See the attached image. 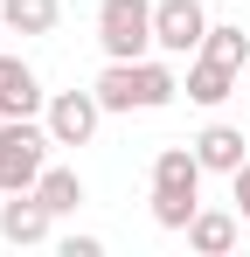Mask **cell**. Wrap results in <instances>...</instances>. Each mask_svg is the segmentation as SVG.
Listing matches in <instances>:
<instances>
[{"label":"cell","mask_w":250,"mask_h":257,"mask_svg":"<svg viewBox=\"0 0 250 257\" xmlns=\"http://www.w3.org/2000/svg\"><path fill=\"white\" fill-rule=\"evenodd\" d=\"M56 14H63V0H0V21L14 35H49Z\"/></svg>","instance_id":"12"},{"label":"cell","mask_w":250,"mask_h":257,"mask_svg":"<svg viewBox=\"0 0 250 257\" xmlns=\"http://www.w3.org/2000/svg\"><path fill=\"white\" fill-rule=\"evenodd\" d=\"M202 160H195V146H160L153 153V195H202Z\"/></svg>","instance_id":"7"},{"label":"cell","mask_w":250,"mask_h":257,"mask_svg":"<svg viewBox=\"0 0 250 257\" xmlns=\"http://www.w3.org/2000/svg\"><path fill=\"white\" fill-rule=\"evenodd\" d=\"M97 118H104V104H97V90H56L49 97V139L56 146H83L90 132H97Z\"/></svg>","instance_id":"5"},{"label":"cell","mask_w":250,"mask_h":257,"mask_svg":"<svg viewBox=\"0 0 250 257\" xmlns=\"http://www.w3.org/2000/svg\"><path fill=\"white\" fill-rule=\"evenodd\" d=\"M195 209H202L195 195H153V222H160V229H188Z\"/></svg>","instance_id":"15"},{"label":"cell","mask_w":250,"mask_h":257,"mask_svg":"<svg viewBox=\"0 0 250 257\" xmlns=\"http://www.w3.org/2000/svg\"><path fill=\"white\" fill-rule=\"evenodd\" d=\"M202 56L229 63V70H243V63H250V35H243V28H215V21H208V42H202Z\"/></svg>","instance_id":"14"},{"label":"cell","mask_w":250,"mask_h":257,"mask_svg":"<svg viewBox=\"0 0 250 257\" xmlns=\"http://www.w3.org/2000/svg\"><path fill=\"white\" fill-rule=\"evenodd\" d=\"M97 42L111 63H139L153 49V0H97Z\"/></svg>","instance_id":"3"},{"label":"cell","mask_w":250,"mask_h":257,"mask_svg":"<svg viewBox=\"0 0 250 257\" xmlns=\"http://www.w3.org/2000/svg\"><path fill=\"white\" fill-rule=\"evenodd\" d=\"M49 125L35 118H0V188L7 195H21V188H35L42 167H49Z\"/></svg>","instance_id":"2"},{"label":"cell","mask_w":250,"mask_h":257,"mask_svg":"<svg viewBox=\"0 0 250 257\" xmlns=\"http://www.w3.org/2000/svg\"><path fill=\"white\" fill-rule=\"evenodd\" d=\"M0 28H7V21H0Z\"/></svg>","instance_id":"19"},{"label":"cell","mask_w":250,"mask_h":257,"mask_svg":"<svg viewBox=\"0 0 250 257\" xmlns=\"http://www.w3.org/2000/svg\"><path fill=\"white\" fill-rule=\"evenodd\" d=\"M0 195H7V188H0Z\"/></svg>","instance_id":"18"},{"label":"cell","mask_w":250,"mask_h":257,"mask_svg":"<svg viewBox=\"0 0 250 257\" xmlns=\"http://www.w3.org/2000/svg\"><path fill=\"white\" fill-rule=\"evenodd\" d=\"M236 222L243 215H222V209H195V222H188V243L202 257H222V250H236Z\"/></svg>","instance_id":"11"},{"label":"cell","mask_w":250,"mask_h":257,"mask_svg":"<svg viewBox=\"0 0 250 257\" xmlns=\"http://www.w3.org/2000/svg\"><path fill=\"white\" fill-rule=\"evenodd\" d=\"M188 97H195V104H208V111H215V104H222V97H236V70H229V63H215V56H195V63H188Z\"/></svg>","instance_id":"10"},{"label":"cell","mask_w":250,"mask_h":257,"mask_svg":"<svg viewBox=\"0 0 250 257\" xmlns=\"http://www.w3.org/2000/svg\"><path fill=\"white\" fill-rule=\"evenodd\" d=\"M97 104L104 111H160V104H174L181 97V77L167 70V63H104V77H97Z\"/></svg>","instance_id":"1"},{"label":"cell","mask_w":250,"mask_h":257,"mask_svg":"<svg viewBox=\"0 0 250 257\" xmlns=\"http://www.w3.org/2000/svg\"><path fill=\"white\" fill-rule=\"evenodd\" d=\"M42 111V84L21 56H0V118H35Z\"/></svg>","instance_id":"8"},{"label":"cell","mask_w":250,"mask_h":257,"mask_svg":"<svg viewBox=\"0 0 250 257\" xmlns=\"http://www.w3.org/2000/svg\"><path fill=\"white\" fill-rule=\"evenodd\" d=\"M188 146H195V160H202L208 174H236V167L250 160V153H243V132H236V125H202Z\"/></svg>","instance_id":"9"},{"label":"cell","mask_w":250,"mask_h":257,"mask_svg":"<svg viewBox=\"0 0 250 257\" xmlns=\"http://www.w3.org/2000/svg\"><path fill=\"white\" fill-rule=\"evenodd\" d=\"M63 257H104L97 236H63Z\"/></svg>","instance_id":"17"},{"label":"cell","mask_w":250,"mask_h":257,"mask_svg":"<svg viewBox=\"0 0 250 257\" xmlns=\"http://www.w3.org/2000/svg\"><path fill=\"white\" fill-rule=\"evenodd\" d=\"M35 195H42L56 215H77V209H83V181H77V167H42Z\"/></svg>","instance_id":"13"},{"label":"cell","mask_w":250,"mask_h":257,"mask_svg":"<svg viewBox=\"0 0 250 257\" xmlns=\"http://www.w3.org/2000/svg\"><path fill=\"white\" fill-rule=\"evenodd\" d=\"M202 42H208L202 0H153V49H167V56H202Z\"/></svg>","instance_id":"4"},{"label":"cell","mask_w":250,"mask_h":257,"mask_svg":"<svg viewBox=\"0 0 250 257\" xmlns=\"http://www.w3.org/2000/svg\"><path fill=\"white\" fill-rule=\"evenodd\" d=\"M49 222H56V209L42 202L35 188H21L14 202H0V236H7V243H42Z\"/></svg>","instance_id":"6"},{"label":"cell","mask_w":250,"mask_h":257,"mask_svg":"<svg viewBox=\"0 0 250 257\" xmlns=\"http://www.w3.org/2000/svg\"><path fill=\"white\" fill-rule=\"evenodd\" d=\"M229 188H236V215H243V222H250V160H243V167H236V174H229Z\"/></svg>","instance_id":"16"}]
</instances>
